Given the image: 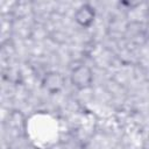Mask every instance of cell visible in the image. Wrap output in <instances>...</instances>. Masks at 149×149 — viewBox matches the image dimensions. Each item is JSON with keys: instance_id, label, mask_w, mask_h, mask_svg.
Instances as JSON below:
<instances>
[{"instance_id": "cell-1", "label": "cell", "mask_w": 149, "mask_h": 149, "mask_svg": "<svg viewBox=\"0 0 149 149\" xmlns=\"http://www.w3.org/2000/svg\"><path fill=\"white\" fill-rule=\"evenodd\" d=\"M70 81L77 90H86L92 86L93 71L87 65H78L72 69Z\"/></svg>"}, {"instance_id": "cell-2", "label": "cell", "mask_w": 149, "mask_h": 149, "mask_svg": "<svg viewBox=\"0 0 149 149\" xmlns=\"http://www.w3.org/2000/svg\"><path fill=\"white\" fill-rule=\"evenodd\" d=\"M76 22L83 27V28H88L95 19V9L93 6H91L90 3H83L80 5L77 10L74 12L73 15Z\"/></svg>"}, {"instance_id": "cell-3", "label": "cell", "mask_w": 149, "mask_h": 149, "mask_svg": "<svg viewBox=\"0 0 149 149\" xmlns=\"http://www.w3.org/2000/svg\"><path fill=\"white\" fill-rule=\"evenodd\" d=\"M64 85V78L58 72H50L43 79V86L50 93H58Z\"/></svg>"}]
</instances>
